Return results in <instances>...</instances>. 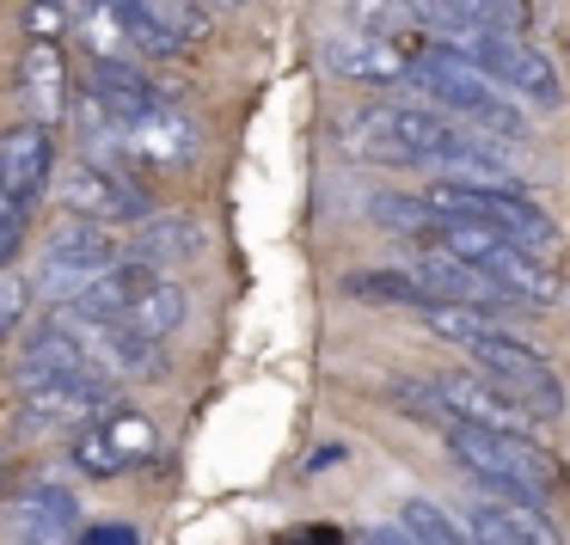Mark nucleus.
<instances>
[{
    "label": "nucleus",
    "mask_w": 570,
    "mask_h": 545,
    "mask_svg": "<svg viewBox=\"0 0 570 545\" xmlns=\"http://www.w3.org/2000/svg\"><path fill=\"white\" fill-rule=\"evenodd\" d=\"M50 166H56V141L50 123H19L0 136V197L13 202H38L50 190Z\"/></svg>",
    "instance_id": "6e6552de"
},
{
    "label": "nucleus",
    "mask_w": 570,
    "mask_h": 545,
    "mask_svg": "<svg viewBox=\"0 0 570 545\" xmlns=\"http://www.w3.org/2000/svg\"><path fill=\"white\" fill-rule=\"evenodd\" d=\"M38 283H43V300L62 313V307H75V300L92 288V270H75V264H50V258H43V276H38Z\"/></svg>",
    "instance_id": "c756f323"
},
{
    "label": "nucleus",
    "mask_w": 570,
    "mask_h": 545,
    "mask_svg": "<svg viewBox=\"0 0 570 545\" xmlns=\"http://www.w3.org/2000/svg\"><path fill=\"white\" fill-rule=\"evenodd\" d=\"M117 405V380L99 368L87 374H50V380H26V398H19V423L26 429H80L99 410Z\"/></svg>",
    "instance_id": "39448f33"
},
{
    "label": "nucleus",
    "mask_w": 570,
    "mask_h": 545,
    "mask_svg": "<svg viewBox=\"0 0 570 545\" xmlns=\"http://www.w3.org/2000/svg\"><path fill=\"white\" fill-rule=\"evenodd\" d=\"M442 393V405L454 410L460 423H479V429H509V435H528L533 429V410L515 405L509 393H497L491 380H472V374H442L430 380Z\"/></svg>",
    "instance_id": "1a4fd4ad"
},
{
    "label": "nucleus",
    "mask_w": 570,
    "mask_h": 545,
    "mask_svg": "<svg viewBox=\"0 0 570 545\" xmlns=\"http://www.w3.org/2000/svg\"><path fill=\"white\" fill-rule=\"evenodd\" d=\"M75 31L87 38V50L92 56H117L129 43V31H124V13H117L111 0H99V7H87V13L75 19Z\"/></svg>",
    "instance_id": "a878e982"
},
{
    "label": "nucleus",
    "mask_w": 570,
    "mask_h": 545,
    "mask_svg": "<svg viewBox=\"0 0 570 545\" xmlns=\"http://www.w3.org/2000/svg\"><path fill=\"white\" fill-rule=\"evenodd\" d=\"M87 92L117 117V123H136V117H148L154 105H166L160 92H154V80L141 75V68H129L124 56H92V80H87Z\"/></svg>",
    "instance_id": "9b49d317"
},
{
    "label": "nucleus",
    "mask_w": 570,
    "mask_h": 545,
    "mask_svg": "<svg viewBox=\"0 0 570 545\" xmlns=\"http://www.w3.org/2000/svg\"><path fill=\"white\" fill-rule=\"evenodd\" d=\"M197 251H203V227L190 221V215H160V221H148L136 239L141 264H173V258H197Z\"/></svg>",
    "instance_id": "aec40b11"
},
{
    "label": "nucleus",
    "mask_w": 570,
    "mask_h": 545,
    "mask_svg": "<svg viewBox=\"0 0 570 545\" xmlns=\"http://www.w3.org/2000/svg\"><path fill=\"white\" fill-rule=\"evenodd\" d=\"M222 7H246V0H222Z\"/></svg>",
    "instance_id": "c9c22d12"
},
{
    "label": "nucleus",
    "mask_w": 570,
    "mask_h": 545,
    "mask_svg": "<svg viewBox=\"0 0 570 545\" xmlns=\"http://www.w3.org/2000/svg\"><path fill=\"white\" fill-rule=\"evenodd\" d=\"M7 521L19 527L26 545H56V539H68V527H75V496L50 490V484H26V490L7 503Z\"/></svg>",
    "instance_id": "ddd939ff"
},
{
    "label": "nucleus",
    "mask_w": 570,
    "mask_h": 545,
    "mask_svg": "<svg viewBox=\"0 0 570 545\" xmlns=\"http://www.w3.org/2000/svg\"><path fill=\"white\" fill-rule=\"evenodd\" d=\"M87 545H136V539H129V527H117V521H111V527L87 533Z\"/></svg>",
    "instance_id": "f704fd0d"
},
{
    "label": "nucleus",
    "mask_w": 570,
    "mask_h": 545,
    "mask_svg": "<svg viewBox=\"0 0 570 545\" xmlns=\"http://www.w3.org/2000/svg\"><path fill=\"white\" fill-rule=\"evenodd\" d=\"M423 288H430L435 300H466V307H484V300H491V307H515L491 276L472 270V264L454 258V251H430V258H423Z\"/></svg>",
    "instance_id": "2eb2a0df"
},
{
    "label": "nucleus",
    "mask_w": 570,
    "mask_h": 545,
    "mask_svg": "<svg viewBox=\"0 0 570 545\" xmlns=\"http://www.w3.org/2000/svg\"><path fill=\"white\" fill-rule=\"evenodd\" d=\"M417 313H423V331L448 337V344H460V349H472V344L491 337V319H484L479 307H466V300H423Z\"/></svg>",
    "instance_id": "412c9836"
},
{
    "label": "nucleus",
    "mask_w": 570,
    "mask_h": 545,
    "mask_svg": "<svg viewBox=\"0 0 570 545\" xmlns=\"http://www.w3.org/2000/svg\"><path fill=\"white\" fill-rule=\"evenodd\" d=\"M19 246H26V202L0 197V264H13Z\"/></svg>",
    "instance_id": "7c9ffc66"
},
{
    "label": "nucleus",
    "mask_w": 570,
    "mask_h": 545,
    "mask_svg": "<svg viewBox=\"0 0 570 545\" xmlns=\"http://www.w3.org/2000/svg\"><path fill=\"white\" fill-rule=\"evenodd\" d=\"M399 521H405V533L417 545H472V533H460L435 503H405V515H399Z\"/></svg>",
    "instance_id": "cd10ccee"
},
{
    "label": "nucleus",
    "mask_w": 570,
    "mask_h": 545,
    "mask_svg": "<svg viewBox=\"0 0 570 545\" xmlns=\"http://www.w3.org/2000/svg\"><path fill=\"white\" fill-rule=\"evenodd\" d=\"M26 300H31V288L19 276H0V331H13L26 319Z\"/></svg>",
    "instance_id": "473e14b6"
},
{
    "label": "nucleus",
    "mask_w": 570,
    "mask_h": 545,
    "mask_svg": "<svg viewBox=\"0 0 570 545\" xmlns=\"http://www.w3.org/2000/svg\"><path fill=\"white\" fill-rule=\"evenodd\" d=\"M325 68L344 80H362V87H399L411 75V56L386 38H368V31H337L325 43Z\"/></svg>",
    "instance_id": "9d476101"
},
{
    "label": "nucleus",
    "mask_w": 570,
    "mask_h": 545,
    "mask_svg": "<svg viewBox=\"0 0 570 545\" xmlns=\"http://www.w3.org/2000/svg\"><path fill=\"white\" fill-rule=\"evenodd\" d=\"M393 405H399V410H411V417H423L430 429H442V435L460 423L454 410L442 405V393H435L430 380H393Z\"/></svg>",
    "instance_id": "bb28decb"
},
{
    "label": "nucleus",
    "mask_w": 570,
    "mask_h": 545,
    "mask_svg": "<svg viewBox=\"0 0 570 545\" xmlns=\"http://www.w3.org/2000/svg\"><path fill=\"white\" fill-rule=\"evenodd\" d=\"M362 545H417V539H411L405 521H399V527H368V539H362Z\"/></svg>",
    "instance_id": "72a5a7b5"
},
{
    "label": "nucleus",
    "mask_w": 570,
    "mask_h": 545,
    "mask_svg": "<svg viewBox=\"0 0 570 545\" xmlns=\"http://www.w3.org/2000/svg\"><path fill=\"white\" fill-rule=\"evenodd\" d=\"M448 454L472 472L484 496H528V503H546L558 490V459L546 447H533L528 435L509 429H479V423H454L448 429Z\"/></svg>",
    "instance_id": "f03ea898"
},
{
    "label": "nucleus",
    "mask_w": 570,
    "mask_h": 545,
    "mask_svg": "<svg viewBox=\"0 0 570 545\" xmlns=\"http://www.w3.org/2000/svg\"><path fill=\"white\" fill-rule=\"evenodd\" d=\"M141 13H148L166 38H178V43H197L203 31H209V19H203L197 0H141Z\"/></svg>",
    "instance_id": "393cba45"
},
{
    "label": "nucleus",
    "mask_w": 570,
    "mask_h": 545,
    "mask_svg": "<svg viewBox=\"0 0 570 545\" xmlns=\"http://www.w3.org/2000/svg\"><path fill=\"white\" fill-rule=\"evenodd\" d=\"M197 153V129L173 111V105H154L148 117L129 123V160H148V166H185Z\"/></svg>",
    "instance_id": "f8f14e48"
},
{
    "label": "nucleus",
    "mask_w": 570,
    "mask_h": 545,
    "mask_svg": "<svg viewBox=\"0 0 570 545\" xmlns=\"http://www.w3.org/2000/svg\"><path fill=\"white\" fill-rule=\"evenodd\" d=\"M344 19H350V31L386 38V43H399V50H411V43L423 38L417 13H411V0H350Z\"/></svg>",
    "instance_id": "6ab92c4d"
},
{
    "label": "nucleus",
    "mask_w": 570,
    "mask_h": 545,
    "mask_svg": "<svg viewBox=\"0 0 570 545\" xmlns=\"http://www.w3.org/2000/svg\"><path fill=\"white\" fill-rule=\"evenodd\" d=\"M117 258H124V239L105 221H75L50 239V264H75V270H92V276L111 270Z\"/></svg>",
    "instance_id": "a211bd4d"
},
{
    "label": "nucleus",
    "mask_w": 570,
    "mask_h": 545,
    "mask_svg": "<svg viewBox=\"0 0 570 545\" xmlns=\"http://www.w3.org/2000/svg\"><path fill=\"white\" fill-rule=\"evenodd\" d=\"M62 209H75L80 221L117 227V221H141V215H148V197H141V190L117 172V166H92L87 160V166H75V172H68Z\"/></svg>",
    "instance_id": "0eeeda50"
},
{
    "label": "nucleus",
    "mask_w": 570,
    "mask_h": 545,
    "mask_svg": "<svg viewBox=\"0 0 570 545\" xmlns=\"http://www.w3.org/2000/svg\"><path fill=\"white\" fill-rule=\"evenodd\" d=\"M405 56H411V75L399 80L405 99L448 105V111L472 117L479 129H497V141H528V117L503 99V87L472 56H460L454 43H430V38H417Z\"/></svg>",
    "instance_id": "f257e3e1"
},
{
    "label": "nucleus",
    "mask_w": 570,
    "mask_h": 545,
    "mask_svg": "<svg viewBox=\"0 0 570 545\" xmlns=\"http://www.w3.org/2000/svg\"><path fill=\"white\" fill-rule=\"evenodd\" d=\"M75 466L87 472V478H117V472H124V454L105 442V429H80L75 435Z\"/></svg>",
    "instance_id": "c85d7f7f"
},
{
    "label": "nucleus",
    "mask_w": 570,
    "mask_h": 545,
    "mask_svg": "<svg viewBox=\"0 0 570 545\" xmlns=\"http://www.w3.org/2000/svg\"><path fill=\"white\" fill-rule=\"evenodd\" d=\"M454 50L472 56V62H479L484 75L497 80V87H503V92H521L528 105H546V111H552V105L564 99L552 56H540L533 43L509 38V31H491V26H484V31H466V38H454Z\"/></svg>",
    "instance_id": "20e7f679"
},
{
    "label": "nucleus",
    "mask_w": 570,
    "mask_h": 545,
    "mask_svg": "<svg viewBox=\"0 0 570 545\" xmlns=\"http://www.w3.org/2000/svg\"><path fill=\"white\" fill-rule=\"evenodd\" d=\"M105 442L124 454V466H148V459L160 454V429H154L141 410H117V405H111V417H105Z\"/></svg>",
    "instance_id": "b1692460"
},
{
    "label": "nucleus",
    "mask_w": 570,
    "mask_h": 545,
    "mask_svg": "<svg viewBox=\"0 0 570 545\" xmlns=\"http://www.w3.org/2000/svg\"><path fill=\"white\" fill-rule=\"evenodd\" d=\"M19 87L31 99V123H56L68 111V62L56 50V38H38L19 62Z\"/></svg>",
    "instance_id": "4468645a"
},
{
    "label": "nucleus",
    "mask_w": 570,
    "mask_h": 545,
    "mask_svg": "<svg viewBox=\"0 0 570 545\" xmlns=\"http://www.w3.org/2000/svg\"><path fill=\"white\" fill-rule=\"evenodd\" d=\"M472 361L484 368V380L497 386V393H509L515 405L528 410H546V417H558V405H564V393H558V374L552 361H540L533 349H521L515 337H484V344H472Z\"/></svg>",
    "instance_id": "423d86ee"
},
{
    "label": "nucleus",
    "mask_w": 570,
    "mask_h": 545,
    "mask_svg": "<svg viewBox=\"0 0 570 545\" xmlns=\"http://www.w3.org/2000/svg\"><path fill=\"white\" fill-rule=\"evenodd\" d=\"M344 295L350 300H386V307H423V300H435L423 283H411L399 270H356V276H344Z\"/></svg>",
    "instance_id": "5701e85b"
},
{
    "label": "nucleus",
    "mask_w": 570,
    "mask_h": 545,
    "mask_svg": "<svg viewBox=\"0 0 570 545\" xmlns=\"http://www.w3.org/2000/svg\"><path fill=\"white\" fill-rule=\"evenodd\" d=\"M26 31H31V38H62V31H68V7H62V0H31V7H26Z\"/></svg>",
    "instance_id": "2f4dec72"
},
{
    "label": "nucleus",
    "mask_w": 570,
    "mask_h": 545,
    "mask_svg": "<svg viewBox=\"0 0 570 545\" xmlns=\"http://www.w3.org/2000/svg\"><path fill=\"white\" fill-rule=\"evenodd\" d=\"M87 349H80V337L68 331L62 319H43V331L26 337V356H19V374L26 380H50V374H87ZM19 380V386H26Z\"/></svg>",
    "instance_id": "dca6fc26"
},
{
    "label": "nucleus",
    "mask_w": 570,
    "mask_h": 545,
    "mask_svg": "<svg viewBox=\"0 0 570 545\" xmlns=\"http://www.w3.org/2000/svg\"><path fill=\"white\" fill-rule=\"evenodd\" d=\"M117 319L129 325V331L154 337V344H166V337L185 325V288L166 283V276H154V283H141L136 295H129V307L117 313Z\"/></svg>",
    "instance_id": "f3484780"
},
{
    "label": "nucleus",
    "mask_w": 570,
    "mask_h": 545,
    "mask_svg": "<svg viewBox=\"0 0 570 545\" xmlns=\"http://www.w3.org/2000/svg\"><path fill=\"white\" fill-rule=\"evenodd\" d=\"M368 215L381 227H393V234H405V239H442V221H448V215H435L423 197H374Z\"/></svg>",
    "instance_id": "4be33fe9"
},
{
    "label": "nucleus",
    "mask_w": 570,
    "mask_h": 545,
    "mask_svg": "<svg viewBox=\"0 0 570 545\" xmlns=\"http://www.w3.org/2000/svg\"><path fill=\"white\" fill-rule=\"evenodd\" d=\"M442 251H454V258H466L472 270H484L509 300H533V307H546V300L558 295V276L546 270L533 251L509 246V239L497 234V227H484V221H466V215L442 221Z\"/></svg>",
    "instance_id": "7ed1b4c3"
}]
</instances>
